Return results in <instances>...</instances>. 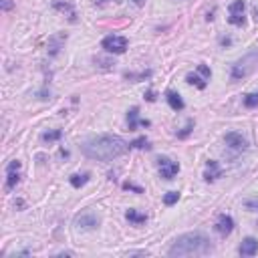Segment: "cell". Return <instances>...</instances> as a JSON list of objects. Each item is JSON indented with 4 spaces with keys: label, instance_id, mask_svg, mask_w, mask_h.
Segmentation results:
<instances>
[{
    "label": "cell",
    "instance_id": "obj_1",
    "mask_svg": "<svg viewBox=\"0 0 258 258\" xmlns=\"http://www.w3.org/2000/svg\"><path fill=\"white\" fill-rule=\"evenodd\" d=\"M83 154L91 159H97V161H111V159H117L123 154L131 149L129 143L119 138V135H111V133H103V135H97V138H91L87 139L83 145Z\"/></svg>",
    "mask_w": 258,
    "mask_h": 258
},
{
    "label": "cell",
    "instance_id": "obj_2",
    "mask_svg": "<svg viewBox=\"0 0 258 258\" xmlns=\"http://www.w3.org/2000/svg\"><path fill=\"white\" fill-rule=\"evenodd\" d=\"M212 252V242L204 232H186L176 238L170 256H206Z\"/></svg>",
    "mask_w": 258,
    "mask_h": 258
},
{
    "label": "cell",
    "instance_id": "obj_3",
    "mask_svg": "<svg viewBox=\"0 0 258 258\" xmlns=\"http://www.w3.org/2000/svg\"><path fill=\"white\" fill-rule=\"evenodd\" d=\"M258 69V51H252L248 53L246 57H242L240 60L232 65V79L238 81V79H244L248 77L250 73H254Z\"/></svg>",
    "mask_w": 258,
    "mask_h": 258
},
{
    "label": "cell",
    "instance_id": "obj_4",
    "mask_svg": "<svg viewBox=\"0 0 258 258\" xmlns=\"http://www.w3.org/2000/svg\"><path fill=\"white\" fill-rule=\"evenodd\" d=\"M101 47L107 51V53H113V55H121L127 51V39L125 37H117V35H111V37H105Z\"/></svg>",
    "mask_w": 258,
    "mask_h": 258
},
{
    "label": "cell",
    "instance_id": "obj_5",
    "mask_svg": "<svg viewBox=\"0 0 258 258\" xmlns=\"http://www.w3.org/2000/svg\"><path fill=\"white\" fill-rule=\"evenodd\" d=\"M158 168H159V176L163 179H174L179 172V163L172 161L170 158H159L158 159Z\"/></svg>",
    "mask_w": 258,
    "mask_h": 258
},
{
    "label": "cell",
    "instance_id": "obj_6",
    "mask_svg": "<svg viewBox=\"0 0 258 258\" xmlns=\"http://www.w3.org/2000/svg\"><path fill=\"white\" fill-rule=\"evenodd\" d=\"M224 141H226V145H228L230 149H234V151H246V149H248L246 138H244L242 133H238V131L226 133V135H224Z\"/></svg>",
    "mask_w": 258,
    "mask_h": 258
},
{
    "label": "cell",
    "instance_id": "obj_7",
    "mask_svg": "<svg viewBox=\"0 0 258 258\" xmlns=\"http://www.w3.org/2000/svg\"><path fill=\"white\" fill-rule=\"evenodd\" d=\"M20 161L19 159H12L6 165V190H14L20 181Z\"/></svg>",
    "mask_w": 258,
    "mask_h": 258
},
{
    "label": "cell",
    "instance_id": "obj_8",
    "mask_svg": "<svg viewBox=\"0 0 258 258\" xmlns=\"http://www.w3.org/2000/svg\"><path fill=\"white\" fill-rule=\"evenodd\" d=\"M75 226H77L79 230H95L99 226V218L93 214V212H83L75 218Z\"/></svg>",
    "mask_w": 258,
    "mask_h": 258
},
{
    "label": "cell",
    "instance_id": "obj_9",
    "mask_svg": "<svg viewBox=\"0 0 258 258\" xmlns=\"http://www.w3.org/2000/svg\"><path fill=\"white\" fill-rule=\"evenodd\" d=\"M65 40H67V35L65 33H57V35H51L49 37V42H47V51H49V57H57L60 53V49L65 47Z\"/></svg>",
    "mask_w": 258,
    "mask_h": 258
},
{
    "label": "cell",
    "instance_id": "obj_10",
    "mask_svg": "<svg viewBox=\"0 0 258 258\" xmlns=\"http://www.w3.org/2000/svg\"><path fill=\"white\" fill-rule=\"evenodd\" d=\"M232 230H234V220H232V216L220 214L218 220H216V232H218L220 236H230Z\"/></svg>",
    "mask_w": 258,
    "mask_h": 258
},
{
    "label": "cell",
    "instance_id": "obj_11",
    "mask_svg": "<svg viewBox=\"0 0 258 258\" xmlns=\"http://www.w3.org/2000/svg\"><path fill=\"white\" fill-rule=\"evenodd\" d=\"M53 8L59 10V12H63V14H67L71 22L77 20V19H75V17H77V14H75V6L69 2V0H53Z\"/></svg>",
    "mask_w": 258,
    "mask_h": 258
},
{
    "label": "cell",
    "instance_id": "obj_12",
    "mask_svg": "<svg viewBox=\"0 0 258 258\" xmlns=\"http://www.w3.org/2000/svg\"><path fill=\"white\" fill-rule=\"evenodd\" d=\"M238 252H240V256H254L258 252V240L252 238V236L244 238V240H242V244H240V248H238Z\"/></svg>",
    "mask_w": 258,
    "mask_h": 258
},
{
    "label": "cell",
    "instance_id": "obj_13",
    "mask_svg": "<svg viewBox=\"0 0 258 258\" xmlns=\"http://www.w3.org/2000/svg\"><path fill=\"white\" fill-rule=\"evenodd\" d=\"M218 178H222V168L218 165V161L210 159V161L206 163V174H204V179H206V181H216Z\"/></svg>",
    "mask_w": 258,
    "mask_h": 258
},
{
    "label": "cell",
    "instance_id": "obj_14",
    "mask_svg": "<svg viewBox=\"0 0 258 258\" xmlns=\"http://www.w3.org/2000/svg\"><path fill=\"white\" fill-rule=\"evenodd\" d=\"M165 99H168V103H170V107L174 109V111H181L186 107V103H184V99L179 97V93H176V91H168V93H165Z\"/></svg>",
    "mask_w": 258,
    "mask_h": 258
},
{
    "label": "cell",
    "instance_id": "obj_15",
    "mask_svg": "<svg viewBox=\"0 0 258 258\" xmlns=\"http://www.w3.org/2000/svg\"><path fill=\"white\" fill-rule=\"evenodd\" d=\"M127 125H129V131L138 129V125H141V119H139V109L138 107H131L127 111Z\"/></svg>",
    "mask_w": 258,
    "mask_h": 258
},
{
    "label": "cell",
    "instance_id": "obj_16",
    "mask_svg": "<svg viewBox=\"0 0 258 258\" xmlns=\"http://www.w3.org/2000/svg\"><path fill=\"white\" fill-rule=\"evenodd\" d=\"M69 181H71L73 188H81V186H85L87 181H89V174H73L69 178Z\"/></svg>",
    "mask_w": 258,
    "mask_h": 258
},
{
    "label": "cell",
    "instance_id": "obj_17",
    "mask_svg": "<svg viewBox=\"0 0 258 258\" xmlns=\"http://www.w3.org/2000/svg\"><path fill=\"white\" fill-rule=\"evenodd\" d=\"M125 218L129 220V222H133V224H143L145 220H147V216L145 214H139L138 210H127V214H125Z\"/></svg>",
    "mask_w": 258,
    "mask_h": 258
},
{
    "label": "cell",
    "instance_id": "obj_18",
    "mask_svg": "<svg viewBox=\"0 0 258 258\" xmlns=\"http://www.w3.org/2000/svg\"><path fill=\"white\" fill-rule=\"evenodd\" d=\"M186 79H188V83H190V85H196L198 89H206V79H204V77H200V73H190Z\"/></svg>",
    "mask_w": 258,
    "mask_h": 258
},
{
    "label": "cell",
    "instance_id": "obj_19",
    "mask_svg": "<svg viewBox=\"0 0 258 258\" xmlns=\"http://www.w3.org/2000/svg\"><path fill=\"white\" fill-rule=\"evenodd\" d=\"M244 107H248V109L258 107V91H254V93H248L244 97Z\"/></svg>",
    "mask_w": 258,
    "mask_h": 258
},
{
    "label": "cell",
    "instance_id": "obj_20",
    "mask_svg": "<svg viewBox=\"0 0 258 258\" xmlns=\"http://www.w3.org/2000/svg\"><path fill=\"white\" fill-rule=\"evenodd\" d=\"M60 135H63V131L60 129H55V131H47V133H42V141H59L60 139Z\"/></svg>",
    "mask_w": 258,
    "mask_h": 258
},
{
    "label": "cell",
    "instance_id": "obj_21",
    "mask_svg": "<svg viewBox=\"0 0 258 258\" xmlns=\"http://www.w3.org/2000/svg\"><path fill=\"white\" fill-rule=\"evenodd\" d=\"M178 200H179V192H168L163 196V204L165 206H174Z\"/></svg>",
    "mask_w": 258,
    "mask_h": 258
},
{
    "label": "cell",
    "instance_id": "obj_22",
    "mask_svg": "<svg viewBox=\"0 0 258 258\" xmlns=\"http://www.w3.org/2000/svg\"><path fill=\"white\" fill-rule=\"evenodd\" d=\"M230 14H244V0H234L230 4Z\"/></svg>",
    "mask_w": 258,
    "mask_h": 258
},
{
    "label": "cell",
    "instance_id": "obj_23",
    "mask_svg": "<svg viewBox=\"0 0 258 258\" xmlns=\"http://www.w3.org/2000/svg\"><path fill=\"white\" fill-rule=\"evenodd\" d=\"M228 22L234 24V26H242V24H244V14H230Z\"/></svg>",
    "mask_w": 258,
    "mask_h": 258
},
{
    "label": "cell",
    "instance_id": "obj_24",
    "mask_svg": "<svg viewBox=\"0 0 258 258\" xmlns=\"http://www.w3.org/2000/svg\"><path fill=\"white\" fill-rule=\"evenodd\" d=\"M129 147H131V149H133V147H138V149H143V147H145V149H149V141H147L145 138H139V139L131 141V143H129Z\"/></svg>",
    "mask_w": 258,
    "mask_h": 258
},
{
    "label": "cell",
    "instance_id": "obj_25",
    "mask_svg": "<svg viewBox=\"0 0 258 258\" xmlns=\"http://www.w3.org/2000/svg\"><path fill=\"white\" fill-rule=\"evenodd\" d=\"M192 129H194V121L188 119V123H186V127H184V131H179V133H178V138H179V139H186Z\"/></svg>",
    "mask_w": 258,
    "mask_h": 258
},
{
    "label": "cell",
    "instance_id": "obj_26",
    "mask_svg": "<svg viewBox=\"0 0 258 258\" xmlns=\"http://www.w3.org/2000/svg\"><path fill=\"white\" fill-rule=\"evenodd\" d=\"M95 63H99V67H101V69H111L113 60H109V59H103V57H97V59H95Z\"/></svg>",
    "mask_w": 258,
    "mask_h": 258
},
{
    "label": "cell",
    "instance_id": "obj_27",
    "mask_svg": "<svg viewBox=\"0 0 258 258\" xmlns=\"http://www.w3.org/2000/svg\"><path fill=\"white\" fill-rule=\"evenodd\" d=\"M198 73L202 75V77H204L206 81H210V77H212V71H210L206 65H198Z\"/></svg>",
    "mask_w": 258,
    "mask_h": 258
},
{
    "label": "cell",
    "instance_id": "obj_28",
    "mask_svg": "<svg viewBox=\"0 0 258 258\" xmlns=\"http://www.w3.org/2000/svg\"><path fill=\"white\" fill-rule=\"evenodd\" d=\"M123 188L125 190H133V192H138V194H143V190L139 186H133V184H129V181H127V184H123Z\"/></svg>",
    "mask_w": 258,
    "mask_h": 258
},
{
    "label": "cell",
    "instance_id": "obj_29",
    "mask_svg": "<svg viewBox=\"0 0 258 258\" xmlns=\"http://www.w3.org/2000/svg\"><path fill=\"white\" fill-rule=\"evenodd\" d=\"M14 4H12V0H2V10L6 12V10H10Z\"/></svg>",
    "mask_w": 258,
    "mask_h": 258
},
{
    "label": "cell",
    "instance_id": "obj_30",
    "mask_svg": "<svg viewBox=\"0 0 258 258\" xmlns=\"http://www.w3.org/2000/svg\"><path fill=\"white\" fill-rule=\"evenodd\" d=\"M246 208H250V210L258 212V202H254V200H248V202H246Z\"/></svg>",
    "mask_w": 258,
    "mask_h": 258
},
{
    "label": "cell",
    "instance_id": "obj_31",
    "mask_svg": "<svg viewBox=\"0 0 258 258\" xmlns=\"http://www.w3.org/2000/svg\"><path fill=\"white\" fill-rule=\"evenodd\" d=\"M147 101H156V97H154V91H147Z\"/></svg>",
    "mask_w": 258,
    "mask_h": 258
},
{
    "label": "cell",
    "instance_id": "obj_32",
    "mask_svg": "<svg viewBox=\"0 0 258 258\" xmlns=\"http://www.w3.org/2000/svg\"><path fill=\"white\" fill-rule=\"evenodd\" d=\"M133 2L138 4V6H143V2H145V0H133Z\"/></svg>",
    "mask_w": 258,
    "mask_h": 258
},
{
    "label": "cell",
    "instance_id": "obj_33",
    "mask_svg": "<svg viewBox=\"0 0 258 258\" xmlns=\"http://www.w3.org/2000/svg\"><path fill=\"white\" fill-rule=\"evenodd\" d=\"M254 20L258 22V8H254Z\"/></svg>",
    "mask_w": 258,
    "mask_h": 258
}]
</instances>
